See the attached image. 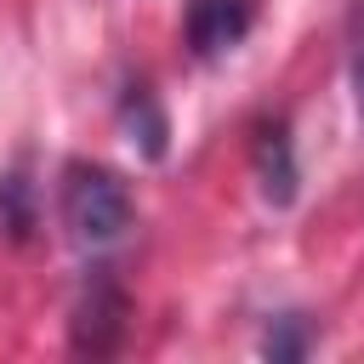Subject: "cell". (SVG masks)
Returning a JSON list of instances; mask_svg holds the SVG:
<instances>
[{
	"mask_svg": "<svg viewBox=\"0 0 364 364\" xmlns=\"http://www.w3.org/2000/svg\"><path fill=\"white\" fill-rule=\"evenodd\" d=\"M119 119H125V131H136V136H142L148 159H159V154H165V114H159V102L148 97V85H131V91H125ZM136 136H131V142H136Z\"/></svg>",
	"mask_w": 364,
	"mask_h": 364,
	"instance_id": "5b68a950",
	"label": "cell"
},
{
	"mask_svg": "<svg viewBox=\"0 0 364 364\" xmlns=\"http://www.w3.org/2000/svg\"><path fill=\"white\" fill-rule=\"evenodd\" d=\"M262 353H267V358H301V353H307V324H301V313L273 318L267 336H262Z\"/></svg>",
	"mask_w": 364,
	"mask_h": 364,
	"instance_id": "8992f818",
	"label": "cell"
},
{
	"mask_svg": "<svg viewBox=\"0 0 364 364\" xmlns=\"http://www.w3.org/2000/svg\"><path fill=\"white\" fill-rule=\"evenodd\" d=\"M119 330H125V296H119V284H114L108 273H97V279L85 284L80 307H74V347L108 353Z\"/></svg>",
	"mask_w": 364,
	"mask_h": 364,
	"instance_id": "3957f363",
	"label": "cell"
},
{
	"mask_svg": "<svg viewBox=\"0 0 364 364\" xmlns=\"http://www.w3.org/2000/svg\"><path fill=\"white\" fill-rule=\"evenodd\" d=\"M353 85H358V108H364V40H358V57H353Z\"/></svg>",
	"mask_w": 364,
	"mask_h": 364,
	"instance_id": "ba28073f",
	"label": "cell"
},
{
	"mask_svg": "<svg viewBox=\"0 0 364 364\" xmlns=\"http://www.w3.org/2000/svg\"><path fill=\"white\" fill-rule=\"evenodd\" d=\"M57 205H63L68 239L85 245V250H102V245H114V239L131 228V188H125L108 165H91V159L63 165Z\"/></svg>",
	"mask_w": 364,
	"mask_h": 364,
	"instance_id": "6da1fadb",
	"label": "cell"
},
{
	"mask_svg": "<svg viewBox=\"0 0 364 364\" xmlns=\"http://www.w3.org/2000/svg\"><path fill=\"white\" fill-rule=\"evenodd\" d=\"M250 159H256L262 199H267V205H290V199H296V148H290V125H284V119H262V125H256Z\"/></svg>",
	"mask_w": 364,
	"mask_h": 364,
	"instance_id": "277c9868",
	"label": "cell"
},
{
	"mask_svg": "<svg viewBox=\"0 0 364 364\" xmlns=\"http://www.w3.org/2000/svg\"><path fill=\"white\" fill-rule=\"evenodd\" d=\"M256 11H262V0H188V11H182L188 51H193L199 63L228 57V51L256 28Z\"/></svg>",
	"mask_w": 364,
	"mask_h": 364,
	"instance_id": "7a4b0ae2",
	"label": "cell"
},
{
	"mask_svg": "<svg viewBox=\"0 0 364 364\" xmlns=\"http://www.w3.org/2000/svg\"><path fill=\"white\" fill-rule=\"evenodd\" d=\"M28 222H34V216H28V182H23V176H6V182H0V228H6L11 239H23Z\"/></svg>",
	"mask_w": 364,
	"mask_h": 364,
	"instance_id": "52a82bcc",
	"label": "cell"
}]
</instances>
